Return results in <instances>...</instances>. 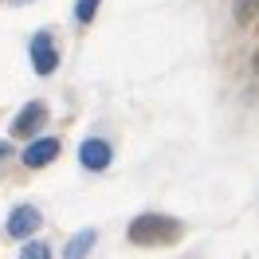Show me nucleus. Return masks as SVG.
<instances>
[{
	"label": "nucleus",
	"mask_w": 259,
	"mask_h": 259,
	"mask_svg": "<svg viewBox=\"0 0 259 259\" xmlns=\"http://www.w3.org/2000/svg\"><path fill=\"white\" fill-rule=\"evenodd\" d=\"M181 236V224L169 216H138L130 224V240L134 243H169Z\"/></svg>",
	"instance_id": "1"
},
{
	"label": "nucleus",
	"mask_w": 259,
	"mask_h": 259,
	"mask_svg": "<svg viewBox=\"0 0 259 259\" xmlns=\"http://www.w3.org/2000/svg\"><path fill=\"white\" fill-rule=\"evenodd\" d=\"M44 122H48V106H44V102H28V106L16 114L12 134H16V138H32V134H39Z\"/></svg>",
	"instance_id": "2"
},
{
	"label": "nucleus",
	"mask_w": 259,
	"mask_h": 259,
	"mask_svg": "<svg viewBox=\"0 0 259 259\" xmlns=\"http://www.w3.org/2000/svg\"><path fill=\"white\" fill-rule=\"evenodd\" d=\"M39 224H44L39 208H32V204H20V208H12V216H8V236H16V240H28V236H32Z\"/></svg>",
	"instance_id": "3"
},
{
	"label": "nucleus",
	"mask_w": 259,
	"mask_h": 259,
	"mask_svg": "<svg viewBox=\"0 0 259 259\" xmlns=\"http://www.w3.org/2000/svg\"><path fill=\"white\" fill-rule=\"evenodd\" d=\"M110 157H114V149L102 142V138H87L79 146V161H82V169H95V173H102L106 165H110Z\"/></svg>",
	"instance_id": "4"
},
{
	"label": "nucleus",
	"mask_w": 259,
	"mask_h": 259,
	"mask_svg": "<svg viewBox=\"0 0 259 259\" xmlns=\"http://www.w3.org/2000/svg\"><path fill=\"white\" fill-rule=\"evenodd\" d=\"M59 63V55H55V44H51V32H39L32 39V67L35 75H51Z\"/></svg>",
	"instance_id": "5"
},
{
	"label": "nucleus",
	"mask_w": 259,
	"mask_h": 259,
	"mask_svg": "<svg viewBox=\"0 0 259 259\" xmlns=\"http://www.w3.org/2000/svg\"><path fill=\"white\" fill-rule=\"evenodd\" d=\"M59 157V142L55 138H35V142H28V149H24V165L28 169H44V165H51Z\"/></svg>",
	"instance_id": "6"
},
{
	"label": "nucleus",
	"mask_w": 259,
	"mask_h": 259,
	"mask_svg": "<svg viewBox=\"0 0 259 259\" xmlns=\"http://www.w3.org/2000/svg\"><path fill=\"white\" fill-rule=\"evenodd\" d=\"M95 240H98L95 228H87V232H79V236H71V243L63 247V259H87V251L95 247Z\"/></svg>",
	"instance_id": "7"
},
{
	"label": "nucleus",
	"mask_w": 259,
	"mask_h": 259,
	"mask_svg": "<svg viewBox=\"0 0 259 259\" xmlns=\"http://www.w3.org/2000/svg\"><path fill=\"white\" fill-rule=\"evenodd\" d=\"M20 259H51V247L39 240H28L24 247H20Z\"/></svg>",
	"instance_id": "8"
},
{
	"label": "nucleus",
	"mask_w": 259,
	"mask_h": 259,
	"mask_svg": "<svg viewBox=\"0 0 259 259\" xmlns=\"http://www.w3.org/2000/svg\"><path fill=\"white\" fill-rule=\"evenodd\" d=\"M98 4H102V0H79V4H75V20H79V24H91L95 12H98Z\"/></svg>",
	"instance_id": "9"
},
{
	"label": "nucleus",
	"mask_w": 259,
	"mask_h": 259,
	"mask_svg": "<svg viewBox=\"0 0 259 259\" xmlns=\"http://www.w3.org/2000/svg\"><path fill=\"white\" fill-rule=\"evenodd\" d=\"M255 8H259V0H236V24H251Z\"/></svg>",
	"instance_id": "10"
},
{
	"label": "nucleus",
	"mask_w": 259,
	"mask_h": 259,
	"mask_svg": "<svg viewBox=\"0 0 259 259\" xmlns=\"http://www.w3.org/2000/svg\"><path fill=\"white\" fill-rule=\"evenodd\" d=\"M8 153H12V146H8V142H0V161H4Z\"/></svg>",
	"instance_id": "11"
},
{
	"label": "nucleus",
	"mask_w": 259,
	"mask_h": 259,
	"mask_svg": "<svg viewBox=\"0 0 259 259\" xmlns=\"http://www.w3.org/2000/svg\"><path fill=\"white\" fill-rule=\"evenodd\" d=\"M251 71H255V75H259V51H255V59H251Z\"/></svg>",
	"instance_id": "12"
}]
</instances>
